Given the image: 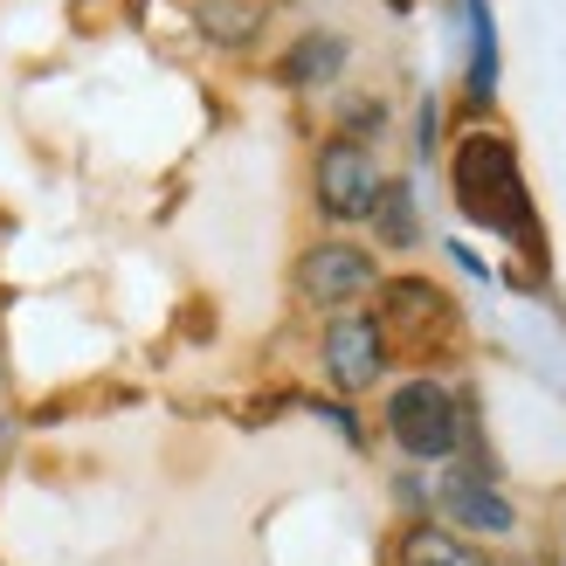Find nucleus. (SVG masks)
I'll return each instance as SVG.
<instances>
[{"label": "nucleus", "mask_w": 566, "mask_h": 566, "mask_svg": "<svg viewBox=\"0 0 566 566\" xmlns=\"http://www.w3.org/2000/svg\"><path fill=\"white\" fill-rule=\"evenodd\" d=\"M457 208L484 229H512V235H532V208H525V180H518V159L504 138L476 132L463 138L457 153Z\"/></svg>", "instance_id": "obj_1"}, {"label": "nucleus", "mask_w": 566, "mask_h": 566, "mask_svg": "<svg viewBox=\"0 0 566 566\" xmlns=\"http://www.w3.org/2000/svg\"><path fill=\"white\" fill-rule=\"evenodd\" d=\"M387 436L401 442L408 457L442 463L449 449L463 442V408H457V394L436 387V380H408V387H394V401H387Z\"/></svg>", "instance_id": "obj_2"}, {"label": "nucleus", "mask_w": 566, "mask_h": 566, "mask_svg": "<svg viewBox=\"0 0 566 566\" xmlns=\"http://www.w3.org/2000/svg\"><path fill=\"white\" fill-rule=\"evenodd\" d=\"M311 180H318V208L332 221H366L374 201H380V166H374V153H366L359 138H332L318 153V174Z\"/></svg>", "instance_id": "obj_3"}, {"label": "nucleus", "mask_w": 566, "mask_h": 566, "mask_svg": "<svg viewBox=\"0 0 566 566\" xmlns=\"http://www.w3.org/2000/svg\"><path fill=\"white\" fill-rule=\"evenodd\" d=\"M374 283H380V270H374V256H366L359 242H318L297 263V291L311 304H325V311H346L359 297H374Z\"/></svg>", "instance_id": "obj_4"}, {"label": "nucleus", "mask_w": 566, "mask_h": 566, "mask_svg": "<svg viewBox=\"0 0 566 566\" xmlns=\"http://www.w3.org/2000/svg\"><path fill=\"white\" fill-rule=\"evenodd\" d=\"M380 366H387V338H380V325L366 318V311H346V318H332V332H325V374L346 387V394H359V387H374L380 380Z\"/></svg>", "instance_id": "obj_5"}, {"label": "nucleus", "mask_w": 566, "mask_h": 566, "mask_svg": "<svg viewBox=\"0 0 566 566\" xmlns=\"http://www.w3.org/2000/svg\"><path fill=\"white\" fill-rule=\"evenodd\" d=\"M380 338L394 346H429L436 332H449V297L436 291V283H421V276H401V283H387V297H380Z\"/></svg>", "instance_id": "obj_6"}, {"label": "nucleus", "mask_w": 566, "mask_h": 566, "mask_svg": "<svg viewBox=\"0 0 566 566\" xmlns=\"http://www.w3.org/2000/svg\"><path fill=\"white\" fill-rule=\"evenodd\" d=\"M442 512L457 518L463 532H491V539L518 525V518H512V504H504V497L484 484V476H449V484H442Z\"/></svg>", "instance_id": "obj_7"}, {"label": "nucleus", "mask_w": 566, "mask_h": 566, "mask_svg": "<svg viewBox=\"0 0 566 566\" xmlns=\"http://www.w3.org/2000/svg\"><path fill=\"white\" fill-rule=\"evenodd\" d=\"M401 566H491V559L449 525H408L401 532Z\"/></svg>", "instance_id": "obj_8"}, {"label": "nucleus", "mask_w": 566, "mask_h": 566, "mask_svg": "<svg viewBox=\"0 0 566 566\" xmlns=\"http://www.w3.org/2000/svg\"><path fill=\"white\" fill-rule=\"evenodd\" d=\"M380 229V242L387 249H415V235H421V214H415V187H401V180H380V201H374V214H366Z\"/></svg>", "instance_id": "obj_9"}, {"label": "nucleus", "mask_w": 566, "mask_h": 566, "mask_svg": "<svg viewBox=\"0 0 566 566\" xmlns=\"http://www.w3.org/2000/svg\"><path fill=\"white\" fill-rule=\"evenodd\" d=\"M338 63H346V42L338 35H304L283 55V83H325V76H338Z\"/></svg>", "instance_id": "obj_10"}, {"label": "nucleus", "mask_w": 566, "mask_h": 566, "mask_svg": "<svg viewBox=\"0 0 566 566\" xmlns=\"http://www.w3.org/2000/svg\"><path fill=\"white\" fill-rule=\"evenodd\" d=\"M256 8L249 0H208L201 8V35L208 42H221V49H242V42H256Z\"/></svg>", "instance_id": "obj_11"}]
</instances>
